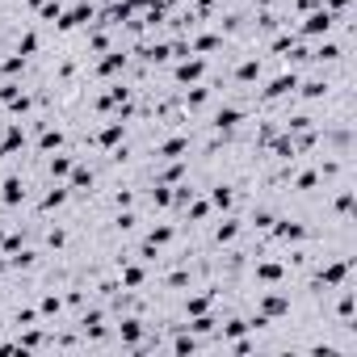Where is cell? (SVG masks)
Wrapping results in <instances>:
<instances>
[{"mask_svg":"<svg viewBox=\"0 0 357 357\" xmlns=\"http://www.w3.org/2000/svg\"><path fill=\"white\" fill-rule=\"evenodd\" d=\"M93 17H97V5H93V0H76L68 13H59L55 30H59V34H68V30H84V26H93Z\"/></svg>","mask_w":357,"mask_h":357,"instance_id":"6da1fadb","label":"cell"},{"mask_svg":"<svg viewBox=\"0 0 357 357\" xmlns=\"http://www.w3.org/2000/svg\"><path fill=\"white\" fill-rule=\"evenodd\" d=\"M26 198H30V181H26L22 172H9V176H5V185H0V206L13 211V206H22Z\"/></svg>","mask_w":357,"mask_h":357,"instance_id":"7a4b0ae2","label":"cell"},{"mask_svg":"<svg viewBox=\"0 0 357 357\" xmlns=\"http://www.w3.org/2000/svg\"><path fill=\"white\" fill-rule=\"evenodd\" d=\"M190 151H194V139H190V135H172V139L155 143L151 160H155V164H164V160H185Z\"/></svg>","mask_w":357,"mask_h":357,"instance_id":"3957f363","label":"cell"},{"mask_svg":"<svg viewBox=\"0 0 357 357\" xmlns=\"http://www.w3.org/2000/svg\"><path fill=\"white\" fill-rule=\"evenodd\" d=\"M126 68H130V51H126V47H109L105 59L93 68V76H97V80H114V76L126 72Z\"/></svg>","mask_w":357,"mask_h":357,"instance_id":"277c9868","label":"cell"},{"mask_svg":"<svg viewBox=\"0 0 357 357\" xmlns=\"http://www.w3.org/2000/svg\"><path fill=\"white\" fill-rule=\"evenodd\" d=\"M93 185H97V172L89 168V164H72V172H68V190H72V198H84V194H93Z\"/></svg>","mask_w":357,"mask_h":357,"instance_id":"5b68a950","label":"cell"},{"mask_svg":"<svg viewBox=\"0 0 357 357\" xmlns=\"http://www.w3.org/2000/svg\"><path fill=\"white\" fill-rule=\"evenodd\" d=\"M202 76H206V59H181V63L172 68V84H176V89H185V84H198Z\"/></svg>","mask_w":357,"mask_h":357,"instance_id":"8992f818","label":"cell"},{"mask_svg":"<svg viewBox=\"0 0 357 357\" xmlns=\"http://www.w3.org/2000/svg\"><path fill=\"white\" fill-rule=\"evenodd\" d=\"M63 143H68V135H63L59 126H51V122H47V126L38 130V143H34V160H47V155H51V151H59Z\"/></svg>","mask_w":357,"mask_h":357,"instance_id":"52a82bcc","label":"cell"},{"mask_svg":"<svg viewBox=\"0 0 357 357\" xmlns=\"http://www.w3.org/2000/svg\"><path fill=\"white\" fill-rule=\"evenodd\" d=\"M118 282H122V290H143L147 286V265L143 261H122L118 265Z\"/></svg>","mask_w":357,"mask_h":357,"instance_id":"ba28073f","label":"cell"},{"mask_svg":"<svg viewBox=\"0 0 357 357\" xmlns=\"http://www.w3.org/2000/svg\"><path fill=\"white\" fill-rule=\"evenodd\" d=\"M68 202H72V190L51 181V190H47V194H43V202H38V215H51V211H59V206H68Z\"/></svg>","mask_w":357,"mask_h":357,"instance_id":"9c48e42d","label":"cell"},{"mask_svg":"<svg viewBox=\"0 0 357 357\" xmlns=\"http://www.w3.org/2000/svg\"><path fill=\"white\" fill-rule=\"evenodd\" d=\"M240 231H244V219H223V223L211 231V244H215V248H227V244H236Z\"/></svg>","mask_w":357,"mask_h":357,"instance_id":"30bf717a","label":"cell"},{"mask_svg":"<svg viewBox=\"0 0 357 357\" xmlns=\"http://www.w3.org/2000/svg\"><path fill=\"white\" fill-rule=\"evenodd\" d=\"M80 155L76 151H59V155H47V176L51 181H63V176L72 172V164H76Z\"/></svg>","mask_w":357,"mask_h":357,"instance_id":"8fae6325","label":"cell"},{"mask_svg":"<svg viewBox=\"0 0 357 357\" xmlns=\"http://www.w3.org/2000/svg\"><path fill=\"white\" fill-rule=\"evenodd\" d=\"M332 30V9H315L303 26H298V34H307V38H315V34H328Z\"/></svg>","mask_w":357,"mask_h":357,"instance_id":"7c38bea8","label":"cell"},{"mask_svg":"<svg viewBox=\"0 0 357 357\" xmlns=\"http://www.w3.org/2000/svg\"><path fill=\"white\" fill-rule=\"evenodd\" d=\"M298 89V72H286V76H278L269 89H265V101H278V97H290Z\"/></svg>","mask_w":357,"mask_h":357,"instance_id":"4fadbf2b","label":"cell"},{"mask_svg":"<svg viewBox=\"0 0 357 357\" xmlns=\"http://www.w3.org/2000/svg\"><path fill=\"white\" fill-rule=\"evenodd\" d=\"M59 315H63V294L47 290V294L38 298V319H59Z\"/></svg>","mask_w":357,"mask_h":357,"instance_id":"5bb4252c","label":"cell"},{"mask_svg":"<svg viewBox=\"0 0 357 357\" xmlns=\"http://www.w3.org/2000/svg\"><path fill=\"white\" fill-rule=\"evenodd\" d=\"M147 206H151V211H168V206H172V185L151 181V190H147Z\"/></svg>","mask_w":357,"mask_h":357,"instance_id":"9a60e30c","label":"cell"},{"mask_svg":"<svg viewBox=\"0 0 357 357\" xmlns=\"http://www.w3.org/2000/svg\"><path fill=\"white\" fill-rule=\"evenodd\" d=\"M176 231H181L176 223H155V227H147V236H143V240H147V244H155V248H164Z\"/></svg>","mask_w":357,"mask_h":357,"instance_id":"2e32d148","label":"cell"},{"mask_svg":"<svg viewBox=\"0 0 357 357\" xmlns=\"http://www.w3.org/2000/svg\"><path fill=\"white\" fill-rule=\"evenodd\" d=\"M211 206H215V211H231V206H236V190H231L227 181H219V185L211 190Z\"/></svg>","mask_w":357,"mask_h":357,"instance_id":"e0dca14e","label":"cell"},{"mask_svg":"<svg viewBox=\"0 0 357 357\" xmlns=\"http://www.w3.org/2000/svg\"><path fill=\"white\" fill-rule=\"evenodd\" d=\"M286 311H290V298H286V294H265V298H261V315L278 319V315H286Z\"/></svg>","mask_w":357,"mask_h":357,"instance_id":"ac0fdd59","label":"cell"},{"mask_svg":"<svg viewBox=\"0 0 357 357\" xmlns=\"http://www.w3.org/2000/svg\"><path fill=\"white\" fill-rule=\"evenodd\" d=\"M190 51H194V55H211V51H223V34H198V38L190 43Z\"/></svg>","mask_w":357,"mask_h":357,"instance_id":"d6986e66","label":"cell"},{"mask_svg":"<svg viewBox=\"0 0 357 357\" xmlns=\"http://www.w3.org/2000/svg\"><path fill=\"white\" fill-rule=\"evenodd\" d=\"M231 80H236V84H257V80H261V59H244Z\"/></svg>","mask_w":357,"mask_h":357,"instance_id":"ffe728a7","label":"cell"},{"mask_svg":"<svg viewBox=\"0 0 357 357\" xmlns=\"http://www.w3.org/2000/svg\"><path fill=\"white\" fill-rule=\"evenodd\" d=\"M252 273H257V282H282V278H286V269H282L278 261H257Z\"/></svg>","mask_w":357,"mask_h":357,"instance_id":"44dd1931","label":"cell"},{"mask_svg":"<svg viewBox=\"0 0 357 357\" xmlns=\"http://www.w3.org/2000/svg\"><path fill=\"white\" fill-rule=\"evenodd\" d=\"M135 227H139V215H135V211H130V206H126V211H118V215H114V231H118V236H130V231H135Z\"/></svg>","mask_w":357,"mask_h":357,"instance_id":"7402d4cb","label":"cell"},{"mask_svg":"<svg viewBox=\"0 0 357 357\" xmlns=\"http://www.w3.org/2000/svg\"><path fill=\"white\" fill-rule=\"evenodd\" d=\"M26 63H30V59L13 51L9 59H0V76H26Z\"/></svg>","mask_w":357,"mask_h":357,"instance_id":"603a6c76","label":"cell"},{"mask_svg":"<svg viewBox=\"0 0 357 357\" xmlns=\"http://www.w3.org/2000/svg\"><path fill=\"white\" fill-rule=\"evenodd\" d=\"M38 47H43V38H38V30H26L22 38H17V55H38Z\"/></svg>","mask_w":357,"mask_h":357,"instance_id":"cb8c5ba5","label":"cell"},{"mask_svg":"<svg viewBox=\"0 0 357 357\" xmlns=\"http://www.w3.org/2000/svg\"><path fill=\"white\" fill-rule=\"evenodd\" d=\"M59 13H63V0H43V5H38L43 26H55V22H59Z\"/></svg>","mask_w":357,"mask_h":357,"instance_id":"d4e9b609","label":"cell"},{"mask_svg":"<svg viewBox=\"0 0 357 357\" xmlns=\"http://www.w3.org/2000/svg\"><path fill=\"white\" fill-rule=\"evenodd\" d=\"M68 236H72V231H68L63 223L51 227V231H47V248H51V252H63V248H68Z\"/></svg>","mask_w":357,"mask_h":357,"instance_id":"484cf974","label":"cell"},{"mask_svg":"<svg viewBox=\"0 0 357 357\" xmlns=\"http://www.w3.org/2000/svg\"><path fill=\"white\" fill-rule=\"evenodd\" d=\"M294 93H303L307 101H315V97H324V93H328V80H307V84H298Z\"/></svg>","mask_w":357,"mask_h":357,"instance_id":"4316f807","label":"cell"},{"mask_svg":"<svg viewBox=\"0 0 357 357\" xmlns=\"http://www.w3.org/2000/svg\"><path fill=\"white\" fill-rule=\"evenodd\" d=\"M319 181H324V176H319V172H303V176H298V181H294V190H298V194H311V190H315Z\"/></svg>","mask_w":357,"mask_h":357,"instance_id":"83f0119b","label":"cell"},{"mask_svg":"<svg viewBox=\"0 0 357 357\" xmlns=\"http://www.w3.org/2000/svg\"><path fill=\"white\" fill-rule=\"evenodd\" d=\"M248 223H252L257 231H269V227H273V211H252V219H248Z\"/></svg>","mask_w":357,"mask_h":357,"instance_id":"f1b7e54d","label":"cell"},{"mask_svg":"<svg viewBox=\"0 0 357 357\" xmlns=\"http://www.w3.org/2000/svg\"><path fill=\"white\" fill-rule=\"evenodd\" d=\"M93 5H109V0H93Z\"/></svg>","mask_w":357,"mask_h":357,"instance_id":"f546056e","label":"cell"}]
</instances>
